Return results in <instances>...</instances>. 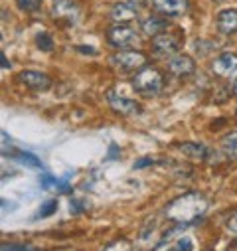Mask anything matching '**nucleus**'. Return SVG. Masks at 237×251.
I'll return each instance as SVG.
<instances>
[{
	"instance_id": "obj_12",
	"label": "nucleus",
	"mask_w": 237,
	"mask_h": 251,
	"mask_svg": "<svg viewBox=\"0 0 237 251\" xmlns=\"http://www.w3.org/2000/svg\"><path fill=\"white\" fill-rule=\"evenodd\" d=\"M215 26L217 30L223 34V36H231L237 32V10L235 8H225L217 14V20H215Z\"/></svg>"
},
{
	"instance_id": "obj_3",
	"label": "nucleus",
	"mask_w": 237,
	"mask_h": 251,
	"mask_svg": "<svg viewBox=\"0 0 237 251\" xmlns=\"http://www.w3.org/2000/svg\"><path fill=\"white\" fill-rule=\"evenodd\" d=\"M111 64L123 74L141 72L146 64V55L139 50H121L118 53L111 55Z\"/></svg>"
},
{
	"instance_id": "obj_14",
	"label": "nucleus",
	"mask_w": 237,
	"mask_h": 251,
	"mask_svg": "<svg viewBox=\"0 0 237 251\" xmlns=\"http://www.w3.org/2000/svg\"><path fill=\"white\" fill-rule=\"evenodd\" d=\"M141 30L148 36V38H156L162 32L168 30V20L164 16H148L141 22Z\"/></svg>"
},
{
	"instance_id": "obj_22",
	"label": "nucleus",
	"mask_w": 237,
	"mask_h": 251,
	"mask_svg": "<svg viewBox=\"0 0 237 251\" xmlns=\"http://www.w3.org/2000/svg\"><path fill=\"white\" fill-rule=\"evenodd\" d=\"M55 212H57V200H47V202H44V206L40 208V212L36 216L38 218H47V216H51Z\"/></svg>"
},
{
	"instance_id": "obj_5",
	"label": "nucleus",
	"mask_w": 237,
	"mask_h": 251,
	"mask_svg": "<svg viewBox=\"0 0 237 251\" xmlns=\"http://www.w3.org/2000/svg\"><path fill=\"white\" fill-rule=\"evenodd\" d=\"M107 42H109L113 48L129 50V48L139 46L141 38H139V34H137L131 26L117 24V26H113V28H109V30H107Z\"/></svg>"
},
{
	"instance_id": "obj_21",
	"label": "nucleus",
	"mask_w": 237,
	"mask_h": 251,
	"mask_svg": "<svg viewBox=\"0 0 237 251\" xmlns=\"http://www.w3.org/2000/svg\"><path fill=\"white\" fill-rule=\"evenodd\" d=\"M16 2L24 12H38L42 8V0H16Z\"/></svg>"
},
{
	"instance_id": "obj_7",
	"label": "nucleus",
	"mask_w": 237,
	"mask_h": 251,
	"mask_svg": "<svg viewBox=\"0 0 237 251\" xmlns=\"http://www.w3.org/2000/svg\"><path fill=\"white\" fill-rule=\"evenodd\" d=\"M51 14H53V20H62L66 24H75L81 12L73 0H55Z\"/></svg>"
},
{
	"instance_id": "obj_17",
	"label": "nucleus",
	"mask_w": 237,
	"mask_h": 251,
	"mask_svg": "<svg viewBox=\"0 0 237 251\" xmlns=\"http://www.w3.org/2000/svg\"><path fill=\"white\" fill-rule=\"evenodd\" d=\"M221 149L227 156L231 158H237V131L233 133H227L223 139H221Z\"/></svg>"
},
{
	"instance_id": "obj_15",
	"label": "nucleus",
	"mask_w": 237,
	"mask_h": 251,
	"mask_svg": "<svg viewBox=\"0 0 237 251\" xmlns=\"http://www.w3.org/2000/svg\"><path fill=\"white\" fill-rule=\"evenodd\" d=\"M178 149H180L182 154H186L192 160H206L210 156V152H212L204 143H184Z\"/></svg>"
},
{
	"instance_id": "obj_24",
	"label": "nucleus",
	"mask_w": 237,
	"mask_h": 251,
	"mask_svg": "<svg viewBox=\"0 0 237 251\" xmlns=\"http://www.w3.org/2000/svg\"><path fill=\"white\" fill-rule=\"evenodd\" d=\"M2 251H42V249L24 243H2Z\"/></svg>"
},
{
	"instance_id": "obj_16",
	"label": "nucleus",
	"mask_w": 237,
	"mask_h": 251,
	"mask_svg": "<svg viewBox=\"0 0 237 251\" xmlns=\"http://www.w3.org/2000/svg\"><path fill=\"white\" fill-rule=\"evenodd\" d=\"M40 184H42L44 190H51V188H59V190H62V192H70V186H68V182H62V180H57V178H53V176H49V174H42V176H40Z\"/></svg>"
},
{
	"instance_id": "obj_13",
	"label": "nucleus",
	"mask_w": 237,
	"mask_h": 251,
	"mask_svg": "<svg viewBox=\"0 0 237 251\" xmlns=\"http://www.w3.org/2000/svg\"><path fill=\"white\" fill-rule=\"evenodd\" d=\"M111 20L117 22V24H123V22H129V20H135L139 16V10L133 2H118L111 8Z\"/></svg>"
},
{
	"instance_id": "obj_9",
	"label": "nucleus",
	"mask_w": 237,
	"mask_h": 251,
	"mask_svg": "<svg viewBox=\"0 0 237 251\" xmlns=\"http://www.w3.org/2000/svg\"><path fill=\"white\" fill-rule=\"evenodd\" d=\"M168 72L176 77H186L190 74L196 72V64H194V57L186 55V53H176L170 57L168 61Z\"/></svg>"
},
{
	"instance_id": "obj_1",
	"label": "nucleus",
	"mask_w": 237,
	"mask_h": 251,
	"mask_svg": "<svg viewBox=\"0 0 237 251\" xmlns=\"http://www.w3.org/2000/svg\"><path fill=\"white\" fill-rule=\"evenodd\" d=\"M210 208V202L204 194L200 192H186L182 196H178L176 200H172L164 214L170 222L174 224H180V226H186V224H192L196 220H200Z\"/></svg>"
},
{
	"instance_id": "obj_29",
	"label": "nucleus",
	"mask_w": 237,
	"mask_h": 251,
	"mask_svg": "<svg viewBox=\"0 0 237 251\" xmlns=\"http://www.w3.org/2000/svg\"><path fill=\"white\" fill-rule=\"evenodd\" d=\"M233 95L237 97V79H235V83H233Z\"/></svg>"
},
{
	"instance_id": "obj_4",
	"label": "nucleus",
	"mask_w": 237,
	"mask_h": 251,
	"mask_svg": "<svg viewBox=\"0 0 237 251\" xmlns=\"http://www.w3.org/2000/svg\"><path fill=\"white\" fill-rule=\"evenodd\" d=\"M182 44H184V34H182L180 28L166 30V32H162L160 36L152 38V50H154L158 55H162V57L178 53V50L182 48Z\"/></svg>"
},
{
	"instance_id": "obj_11",
	"label": "nucleus",
	"mask_w": 237,
	"mask_h": 251,
	"mask_svg": "<svg viewBox=\"0 0 237 251\" xmlns=\"http://www.w3.org/2000/svg\"><path fill=\"white\" fill-rule=\"evenodd\" d=\"M152 6L162 16H182L188 10V0H152Z\"/></svg>"
},
{
	"instance_id": "obj_28",
	"label": "nucleus",
	"mask_w": 237,
	"mask_h": 251,
	"mask_svg": "<svg viewBox=\"0 0 237 251\" xmlns=\"http://www.w3.org/2000/svg\"><path fill=\"white\" fill-rule=\"evenodd\" d=\"M0 57H2V68H4V70H10V61L6 59V55L2 53V55H0Z\"/></svg>"
},
{
	"instance_id": "obj_2",
	"label": "nucleus",
	"mask_w": 237,
	"mask_h": 251,
	"mask_svg": "<svg viewBox=\"0 0 237 251\" xmlns=\"http://www.w3.org/2000/svg\"><path fill=\"white\" fill-rule=\"evenodd\" d=\"M162 85H164V79H162V74L156 68H142L133 77L135 91L141 93V95H144V97L156 95L162 89Z\"/></svg>"
},
{
	"instance_id": "obj_19",
	"label": "nucleus",
	"mask_w": 237,
	"mask_h": 251,
	"mask_svg": "<svg viewBox=\"0 0 237 251\" xmlns=\"http://www.w3.org/2000/svg\"><path fill=\"white\" fill-rule=\"evenodd\" d=\"M36 46H38L42 51H51V50H53V38H51V34L40 32V34L36 36Z\"/></svg>"
},
{
	"instance_id": "obj_31",
	"label": "nucleus",
	"mask_w": 237,
	"mask_h": 251,
	"mask_svg": "<svg viewBox=\"0 0 237 251\" xmlns=\"http://www.w3.org/2000/svg\"><path fill=\"white\" fill-rule=\"evenodd\" d=\"M235 115H237V111H235Z\"/></svg>"
},
{
	"instance_id": "obj_26",
	"label": "nucleus",
	"mask_w": 237,
	"mask_h": 251,
	"mask_svg": "<svg viewBox=\"0 0 237 251\" xmlns=\"http://www.w3.org/2000/svg\"><path fill=\"white\" fill-rule=\"evenodd\" d=\"M150 164H154V160H152L150 156H146V158H142V160L135 162V168H144V166H150Z\"/></svg>"
},
{
	"instance_id": "obj_20",
	"label": "nucleus",
	"mask_w": 237,
	"mask_h": 251,
	"mask_svg": "<svg viewBox=\"0 0 237 251\" xmlns=\"http://www.w3.org/2000/svg\"><path fill=\"white\" fill-rule=\"evenodd\" d=\"M166 251H194V243H192V239L190 237H180L178 239L170 249H166Z\"/></svg>"
},
{
	"instance_id": "obj_25",
	"label": "nucleus",
	"mask_w": 237,
	"mask_h": 251,
	"mask_svg": "<svg viewBox=\"0 0 237 251\" xmlns=\"http://www.w3.org/2000/svg\"><path fill=\"white\" fill-rule=\"evenodd\" d=\"M225 227H227L231 233L237 235V212H233V214L227 216V220H225Z\"/></svg>"
},
{
	"instance_id": "obj_6",
	"label": "nucleus",
	"mask_w": 237,
	"mask_h": 251,
	"mask_svg": "<svg viewBox=\"0 0 237 251\" xmlns=\"http://www.w3.org/2000/svg\"><path fill=\"white\" fill-rule=\"evenodd\" d=\"M107 101H109L111 109H113L115 113H118V115L129 117V115H141V113H142L141 103H137L135 99H127V97L117 95L115 91H109V93H107Z\"/></svg>"
},
{
	"instance_id": "obj_18",
	"label": "nucleus",
	"mask_w": 237,
	"mask_h": 251,
	"mask_svg": "<svg viewBox=\"0 0 237 251\" xmlns=\"http://www.w3.org/2000/svg\"><path fill=\"white\" fill-rule=\"evenodd\" d=\"M103 251H135V245L129 239H115L103 247Z\"/></svg>"
},
{
	"instance_id": "obj_8",
	"label": "nucleus",
	"mask_w": 237,
	"mask_h": 251,
	"mask_svg": "<svg viewBox=\"0 0 237 251\" xmlns=\"http://www.w3.org/2000/svg\"><path fill=\"white\" fill-rule=\"evenodd\" d=\"M212 72L219 77H229L237 72V53L223 51L212 61Z\"/></svg>"
},
{
	"instance_id": "obj_27",
	"label": "nucleus",
	"mask_w": 237,
	"mask_h": 251,
	"mask_svg": "<svg viewBox=\"0 0 237 251\" xmlns=\"http://www.w3.org/2000/svg\"><path fill=\"white\" fill-rule=\"evenodd\" d=\"M89 48H91V46H77V50H79V51H87V53H91V55H95L97 51H95V50H89Z\"/></svg>"
},
{
	"instance_id": "obj_23",
	"label": "nucleus",
	"mask_w": 237,
	"mask_h": 251,
	"mask_svg": "<svg viewBox=\"0 0 237 251\" xmlns=\"http://www.w3.org/2000/svg\"><path fill=\"white\" fill-rule=\"evenodd\" d=\"M18 160H20L22 164L32 166V168H42L40 158H38V156H34V154H30V152H20V154H18Z\"/></svg>"
},
{
	"instance_id": "obj_30",
	"label": "nucleus",
	"mask_w": 237,
	"mask_h": 251,
	"mask_svg": "<svg viewBox=\"0 0 237 251\" xmlns=\"http://www.w3.org/2000/svg\"><path fill=\"white\" fill-rule=\"evenodd\" d=\"M129 2H133V4H135V2H142V0H129Z\"/></svg>"
},
{
	"instance_id": "obj_10",
	"label": "nucleus",
	"mask_w": 237,
	"mask_h": 251,
	"mask_svg": "<svg viewBox=\"0 0 237 251\" xmlns=\"http://www.w3.org/2000/svg\"><path fill=\"white\" fill-rule=\"evenodd\" d=\"M18 81L34 91H46L51 87V79L46 75V74H40V72H32V70H26V72H20L18 74Z\"/></svg>"
}]
</instances>
